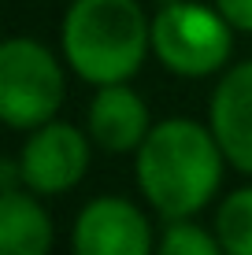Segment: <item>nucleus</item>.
Masks as SVG:
<instances>
[{
	"label": "nucleus",
	"mask_w": 252,
	"mask_h": 255,
	"mask_svg": "<svg viewBox=\"0 0 252 255\" xmlns=\"http://www.w3.org/2000/svg\"><path fill=\"white\" fill-rule=\"evenodd\" d=\"M134 159L137 189L167 222L193 218L219 192L223 155L212 126L193 119H163L149 129Z\"/></svg>",
	"instance_id": "nucleus-1"
},
{
	"label": "nucleus",
	"mask_w": 252,
	"mask_h": 255,
	"mask_svg": "<svg viewBox=\"0 0 252 255\" xmlns=\"http://www.w3.org/2000/svg\"><path fill=\"white\" fill-rule=\"evenodd\" d=\"M63 59L89 85L130 82L152 48V22L137 0H74L63 15Z\"/></svg>",
	"instance_id": "nucleus-2"
},
{
	"label": "nucleus",
	"mask_w": 252,
	"mask_h": 255,
	"mask_svg": "<svg viewBox=\"0 0 252 255\" xmlns=\"http://www.w3.org/2000/svg\"><path fill=\"white\" fill-rule=\"evenodd\" d=\"M234 26L219 7L171 0L152 15V56L178 78H208L230 63Z\"/></svg>",
	"instance_id": "nucleus-3"
},
{
	"label": "nucleus",
	"mask_w": 252,
	"mask_h": 255,
	"mask_svg": "<svg viewBox=\"0 0 252 255\" xmlns=\"http://www.w3.org/2000/svg\"><path fill=\"white\" fill-rule=\"evenodd\" d=\"M67 96L63 67L33 37H7L0 48V115L11 129H37L56 119Z\"/></svg>",
	"instance_id": "nucleus-4"
},
{
	"label": "nucleus",
	"mask_w": 252,
	"mask_h": 255,
	"mask_svg": "<svg viewBox=\"0 0 252 255\" xmlns=\"http://www.w3.org/2000/svg\"><path fill=\"white\" fill-rule=\"evenodd\" d=\"M89 140L71 122H45L30 129L22 152H19V174L22 185L37 196H59L71 192L89 170Z\"/></svg>",
	"instance_id": "nucleus-5"
},
{
	"label": "nucleus",
	"mask_w": 252,
	"mask_h": 255,
	"mask_svg": "<svg viewBox=\"0 0 252 255\" xmlns=\"http://www.w3.org/2000/svg\"><path fill=\"white\" fill-rule=\"evenodd\" d=\"M152 226L145 211L123 196H97L74 218L71 255H152Z\"/></svg>",
	"instance_id": "nucleus-6"
},
{
	"label": "nucleus",
	"mask_w": 252,
	"mask_h": 255,
	"mask_svg": "<svg viewBox=\"0 0 252 255\" xmlns=\"http://www.w3.org/2000/svg\"><path fill=\"white\" fill-rule=\"evenodd\" d=\"M208 126L227 163L241 174H252V59L230 67L219 78L208 108Z\"/></svg>",
	"instance_id": "nucleus-7"
},
{
	"label": "nucleus",
	"mask_w": 252,
	"mask_h": 255,
	"mask_svg": "<svg viewBox=\"0 0 252 255\" xmlns=\"http://www.w3.org/2000/svg\"><path fill=\"white\" fill-rule=\"evenodd\" d=\"M149 108L126 82L97 85V96L89 104V137L104 152H137L149 137Z\"/></svg>",
	"instance_id": "nucleus-8"
},
{
	"label": "nucleus",
	"mask_w": 252,
	"mask_h": 255,
	"mask_svg": "<svg viewBox=\"0 0 252 255\" xmlns=\"http://www.w3.org/2000/svg\"><path fill=\"white\" fill-rule=\"evenodd\" d=\"M37 192L7 189L0 196V255H48L52 218L37 204Z\"/></svg>",
	"instance_id": "nucleus-9"
},
{
	"label": "nucleus",
	"mask_w": 252,
	"mask_h": 255,
	"mask_svg": "<svg viewBox=\"0 0 252 255\" xmlns=\"http://www.w3.org/2000/svg\"><path fill=\"white\" fill-rule=\"evenodd\" d=\"M215 237L227 255H252V185L230 192L215 215Z\"/></svg>",
	"instance_id": "nucleus-10"
},
{
	"label": "nucleus",
	"mask_w": 252,
	"mask_h": 255,
	"mask_svg": "<svg viewBox=\"0 0 252 255\" xmlns=\"http://www.w3.org/2000/svg\"><path fill=\"white\" fill-rule=\"evenodd\" d=\"M156 255H227V252H223V241L208 233L204 226L189 222V218H175L156 244Z\"/></svg>",
	"instance_id": "nucleus-11"
},
{
	"label": "nucleus",
	"mask_w": 252,
	"mask_h": 255,
	"mask_svg": "<svg viewBox=\"0 0 252 255\" xmlns=\"http://www.w3.org/2000/svg\"><path fill=\"white\" fill-rule=\"evenodd\" d=\"M215 7L230 19L234 30L252 33V0H215Z\"/></svg>",
	"instance_id": "nucleus-12"
}]
</instances>
